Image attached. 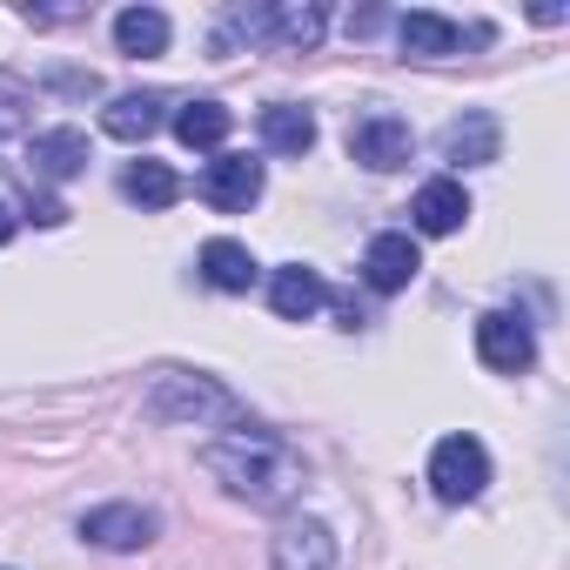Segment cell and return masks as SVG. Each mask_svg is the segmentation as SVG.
<instances>
[{
    "mask_svg": "<svg viewBox=\"0 0 570 570\" xmlns=\"http://www.w3.org/2000/svg\"><path fill=\"white\" fill-rule=\"evenodd\" d=\"M202 470L228 490V497H242V503H255V510H289L296 497H303V456L282 443L275 430H228V436H215V443H202Z\"/></svg>",
    "mask_w": 570,
    "mask_h": 570,
    "instance_id": "1",
    "label": "cell"
},
{
    "mask_svg": "<svg viewBox=\"0 0 570 570\" xmlns=\"http://www.w3.org/2000/svg\"><path fill=\"white\" fill-rule=\"evenodd\" d=\"M155 423H242V403L215 383V376H202V370H168L155 390H148V403H141Z\"/></svg>",
    "mask_w": 570,
    "mask_h": 570,
    "instance_id": "2",
    "label": "cell"
},
{
    "mask_svg": "<svg viewBox=\"0 0 570 570\" xmlns=\"http://www.w3.org/2000/svg\"><path fill=\"white\" fill-rule=\"evenodd\" d=\"M483 483H490V450H483L476 436H443V443L430 450V490H436L443 503H476Z\"/></svg>",
    "mask_w": 570,
    "mask_h": 570,
    "instance_id": "3",
    "label": "cell"
},
{
    "mask_svg": "<svg viewBox=\"0 0 570 570\" xmlns=\"http://www.w3.org/2000/svg\"><path fill=\"white\" fill-rule=\"evenodd\" d=\"M268 570H343V537L323 517H289L268 543Z\"/></svg>",
    "mask_w": 570,
    "mask_h": 570,
    "instance_id": "4",
    "label": "cell"
},
{
    "mask_svg": "<svg viewBox=\"0 0 570 570\" xmlns=\"http://www.w3.org/2000/svg\"><path fill=\"white\" fill-rule=\"evenodd\" d=\"M410 155H416V135H410V121H403V115L370 108V115H356V121H350V161H363V168L390 175V168H410Z\"/></svg>",
    "mask_w": 570,
    "mask_h": 570,
    "instance_id": "5",
    "label": "cell"
},
{
    "mask_svg": "<svg viewBox=\"0 0 570 570\" xmlns=\"http://www.w3.org/2000/svg\"><path fill=\"white\" fill-rule=\"evenodd\" d=\"M396 41H403V55H410V61H450V55H463V48L490 41V28H463V21H450V14L416 8V14H403V21H396Z\"/></svg>",
    "mask_w": 570,
    "mask_h": 570,
    "instance_id": "6",
    "label": "cell"
},
{
    "mask_svg": "<svg viewBox=\"0 0 570 570\" xmlns=\"http://www.w3.org/2000/svg\"><path fill=\"white\" fill-rule=\"evenodd\" d=\"M476 356H483V370H497V376H523V370L537 363V336H530L523 316L490 309V316H476Z\"/></svg>",
    "mask_w": 570,
    "mask_h": 570,
    "instance_id": "7",
    "label": "cell"
},
{
    "mask_svg": "<svg viewBox=\"0 0 570 570\" xmlns=\"http://www.w3.org/2000/svg\"><path fill=\"white\" fill-rule=\"evenodd\" d=\"M81 537L95 550H148L161 537V517L148 503H101V510L81 517Z\"/></svg>",
    "mask_w": 570,
    "mask_h": 570,
    "instance_id": "8",
    "label": "cell"
},
{
    "mask_svg": "<svg viewBox=\"0 0 570 570\" xmlns=\"http://www.w3.org/2000/svg\"><path fill=\"white\" fill-rule=\"evenodd\" d=\"M416 268H423V248H416V235H403V228H383L370 248H363V282L376 296H396V289H410L416 282Z\"/></svg>",
    "mask_w": 570,
    "mask_h": 570,
    "instance_id": "9",
    "label": "cell"
},
{
    "mask_svg": "<svg viewBox=\"0 0 570 570\" xmlns=\"http://www.w3.org/2000/svg\"><path fill=\"white\" fill-rule=\"evenodd\" d=\"M202 202L222 208V215L255 208V202H262V161H248V155H215V161L202 168Z\"/></svg>",
    "mask_w": 570,
    "mask_h": 570,
    "instance_id": "10",
    "label": "cell"
},
{
    "mask_svg": "<svg viewBox=\"0 0 570 570\" xmlns=\"http://www.w3.org/2000/svg\"><path fill=\"white\" fill-rule=\"evenodd\" d=\"M436 155L456 161V168H483V161H497V155H503V128H497V115H483V108L456 115V121L436 135Z\"/></svg>",
    "mask_w": 570,
    "mask_h": 570,
    "instance_id": "11",
    "label": "cell"
},
{
    "mask_svg": "<svg viewBox=\"0 0 570 570\" xmlns=\"http://www.w3.org/2000/svg\"><path fill=\"white\" fill-rule=\"evenodd\" d=\"M323 303H330V282H323L316 268L289 262V268H275V275H268V309H275L282 323H309Z\"/></svg>",
    "mask_w": 570,
    "mask_h": 570,
    "instance_id": "12",
    "label": "cell"
},
{
    "mask_svg": "<svg viewBox=\"0 0 570 570\" xmlns=\"http://www.w3.org/2000/svg\"><path fill=\"white\" fill-rule=\"evenodd\" d=\"M410 215H416V235H456V228L470 222V195H463L456 175H436V181L416 188Z\"/></svg>",
    "mask_w": 570,
    "mask_h": 570,
    "instance_id": "13",
    "label": "cell"
},
{
    "mask_svg": "<svg viewBox=\"0 0 570 570\" xmlns=\"http://www.w3.org/2000/svg\"><path fill=\"white\" fill-rule=\"evenodd\" d=\"M255 255L235 242V235H215V242H202V282L208 289H222V296H248L255 289Z\"/></svg>",
    "mask_w": 570,
    "mask_h": 570,
    "instance_id": "14",
    "label": "cell"
},
{
    "mask_svg": "<svg viewBox=\"0 0 570 570\" xmlns=\"http://www.w3.org/2000/svg\"><path fill=\"white\" fill-rule=\"evenodd\" d=\"M28 161H35L41 181H75V175L88 168V135H81V128H41V135L28 141Z\"/></svg>",
    "mask_w": 570,
    "mask_h": 570,
    "instance_id": "15",
    "label": "cell"
},
{
    "mask_svg": "<svg viewBox=\"0 0 570 570\" xmlns=\"http://www.w3.org/2000/svg\"><path fill=\"white\" fill-rule=\"evenodd\" d=\"M262 148H275V155H309L316 148V115L296 108V101H268L262 108Z\"/></svg>",
    "mask_w": 570,
    "mask_h": 570,
    "instance_id": "16",
    "label": "cell"
},
{
    "mask_svg": "<svg viewBox=\"0 0 570 570\" xmlns=\"http://www.w3.org/2000/svg\"><path fill=\"white\" fill-rule=\"evenodd\" d=\"M168 41H175V28H168L161 8H121V14H115V48H121V55L148 61V55H168Z\"/></svg>",
    "mask_w": 570,
    "mask_h": 570,
    "instance_id": "17",
    "label": "cell"
},
{
    "mask_svg": "<svg viewBox=\"0 0 570 570\" xmlns=\"http://www.w3.org/2000/svg\"><path fill=\"white\" fill-rule=\"evenodd\" d=\"M161 121H168V101H161V95H115L108 115H101V128H108L115 141H148Z\"/></svg>",
    "mask_w": 570,
    "mask_h": 570,
    "instance_id": "18",
    "label": "cell"
},
{
    "mask_svg": "<svg viewBox=\"0 0 570 570\" xmlns=\"http://www.w3.org/2000/svg\"><path fill=\"white\" fill-rule=\"evenodd\" d=\"M228 128H235V115H228L222 101H181V108H175V135H181V148H222Z\"/></svg>",
    "mask_w": 570,
    "mask_h": 570,
    "instance_id": "19",
    "label": "cell"
},
{
    "mask_svg": "<svg viewBox=\"0 0 570 570\" xmlns=\"http://www.w3.org/2000/svg\"><path fill=\"white\" fill-rule=\"evenodd\" d=\"M323 35H330V14L316 8V0H303V8H275V14H268V41L296 48V55H309Z\"/></svg>",
    "mask_w": 570,
    "mask_h": 570,
    "instance_id": "20",
    "label": "cell"
},
{
    "mask_svg": "<svg viewBox=\"0 0 570 570\" xmlns=\"http://www.w3.org/2000/svg\"><path fill=\"white\" fill-rule=\"evenodd\" d=\"M121 195L141 202V208H175V202H181V175L161 168V161H135V168L121 175Z\"/></svg>",
    "mask_w": 570,
    "mask_h": 570,
    "instance_id": "21",
    "label": "cell"
},
{
    "mask_svg": "<svg viewBox=\"0 0 570 570\" xmlns=\"http://www.w3.org/2000/svg\"><path fill=\"white\" fill-rule=\"evenodd\" d=\"M28 115H35V88H28L21 75L0 68V141L21 135V128H28Z\"/></svg>",
    "mask_w": 570,
    "mask_h": 570,
    "instance_id": "22",
    "label": "cell"
},
{
    "mask_svg": "<svg viewBox=\"0 0 570 570\" xmlns=\"http://www.w3.org/2000/svg\"><path fill=\"white\" fill-rule=\"evenodd\" d=\"M48 88H61V95H101V81H95L88 68H55Z\"/></svg>",
    "mask_w": 570,
    "mask_h": 570,
    "instance_id": "23",
    "label": "cell"
},
{
    "mask_svg": "<svg viewBox=\"0 0 570 570\" xmlns=\"http://www.w3.org/2000/svg\"><path fill=\"white\" fill-rule=\"evenodd\" d=\"M376 28H390L383 8H356V14H350V41H356V35H376Z\"/></svg>",
    "mask_w": 570,
    "mask_h": 570,
    "instance_id": "24",
    "label": "cell"
},
{
    "mask_svg": "<svg viewBox=\"0 0 570 570\" xmlns=\"http://www.w3.org/2000/svg\"><path fill=\"white\" fill-rule=\"evenodd\" d=\"M28 215H35V222H41V228H61V222H68V208H61V202H55V195H41V202H35V208H28Z\"/></svg>",
    "mask_w": 570,
    "mask_h": 570,
    "instance_id": "25",
    "label": "cell"
},
{
    "mask_svg": "<svg viewBox=\"0 0 570 570\" xmlns=\"http://www.w3.org/2000/svg\"><path fill=\"white\" fill-rule=\"evenodd\" d=\"M14 228H21V222H14V208H8V202H0V248H8V242H14Z\"/></svg>",
    "mask_w": 570,
    "mask_h": 570,
    "instance_id": "26",
    "label": "cell"
}]
</instances>
